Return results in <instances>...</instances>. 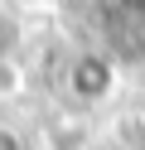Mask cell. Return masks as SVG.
<instances>
[{
    "label": "cell",
    "instance_id": "cell-1",
    "mask_svg": "<svg viewBox=\"0 0 145 150\" xmlns=\"http://www.w3.org/2000/svg\"><path fill=\"white\" fill-rule=\"evenodd\" d=\"M116 87V63L106 58V53H77L73 68H68V92H73L77 102H102L111 97Z\"/></svg>",
    "mask_w": 145,
    "mask_h": 150
},
{
    "label": "cell",
    "instance_id": "cell-2",
    "mask_svg": "<svg viewBox=\"0 0 145 150\" xmlns=\"http://www.w3.org/2000/svg\"><path fill=\"white\" fill-rule=\"evenodd\" d=\"M24 87V73H19L15 58H0V97H15V92Z\"/></svg>",
    "mask_w": 145,
    "mask_h": 150
},
{
    "label": "cell",
    "instance_id": "cell-3",
    "mask_svg": "<svg viewBox=\"0 0 145 150\" xmlns=\"http://www.w3.org/2000/svg\"><path fill=\"white\" fill-rule=\"evenodd\" d=\"M0 150H24V140H19L10 126H0Z\"/></svg>",
    "mask_w": 145,
    "mask_h": 150
},
{
    "label": "cell",
    "instance_id": "cell-4",
    "mask_svg": "<svg viewBox=\"0 0 145 150\" xmlns=\"http://www.w3.org/2000/svg\"><path fill=\"white\" fill-rule=\"evenodd\" d=\"M121 10L131 15V20H145V0H121Z\"/></svg>",
    "mask_w": 145,
    "mask_h": 150
},
{
    "label": "cell",
    "instance_id": "cell-5",
    "mask_svg": "<svg viewBox=\"0 0 145 150\" xmlns=\"http://www.w3.org/2000/svg\"><path fill=\"white\" fill-rule=\"evenodd\" d=\"M140 121H145V102H140Z\"/></svg>",
    "mask_w": 145,
    "mask_h": 150
},
{
    "label": "cell",
    "instance_id": "cell-6",
    "mask_svg": "<svg viewBox=\"0 0 145 150\" xmlns=\"http://www.w3.org/2000/svg\"><path fill=\"white\" fill-rule=\"evenodd\" d=\"M34 5H48V0H34Z\"/></svg>",
    "mask_w": 145,
    "mask_h": 150
}]
</instances>
